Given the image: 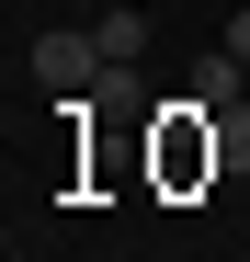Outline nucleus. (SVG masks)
<instances>
[{"label": "nucleus", "instance_id": "obj_1", "mask_svg": "<svg viewBox=\"0 0 250 262\" xmlns=\"http://www.w3.org/2000/svg\"><path fill=\"white\" fill-rule=\"evenodd\" d=\"M34 80L46 92H91V80H114L103 34H34Z\"/></svg>", "mask_w": 250, "mask_h": 262}, {"label": "nucleus", "instance_id": "obj_2", "mask_svg": "<svg viewBox=\"0 0 250 262\" xmlns=\"http://www.w3.org/2000/svg\"><path fill=\"white\" fill-rule=\"evenodd\" d=\"M239 80H250V69H239V57L216 46V57H205V69H193V114H205V103H216V114H228V103H239Z\"/></svg>", "mask_w": 250, "mask_h": 262}, {"label": "nucleus", "instance_id": "obj_3", "mask_svg": "<svg viewBox=\"0 0 250 262\" xmlns=\"http://www.w3.org/2000/svg\"><path fill=\"white\" fill-rule=\"evenodd\" d=\"M91 34H103V57H114V69H137V46H148V12H114V23H91Z\"/></svg>", "mask_w": 250, "mask_h": 262}, {"label": "nucleus", "instance_id": "obj_4", "mask_svg": "<svg viewBox=\"0 0 250 262\" xmlns=\"http://www.w3.org/2000/svg\"><path fill=\"white\" fill-rule=\"evenodd\" d=\"M228 57H239V69H250V12H228Z\"/></svg>", "mask_w": 250, "mask_h": 262}]
</instances>
